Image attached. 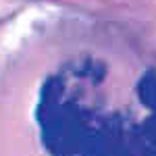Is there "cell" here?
<instances>
[{
    "mask_svg": "<svg viewBox=\"0 0 156 156\" xmlns=\"http://www.w3.org/2000/svg\"><path fill=\"white\" fill-rule=\"evenodd\" d=\"M102 115L85 106L65 77H48L36 108L40 137L50 156H81Z\"/></svg>",
    "mask_w": 156,
    "mask_h": 156,
    "instance_id": "1",
    "label": "cell"
},
{
    "mask_svg": "<svg viewBox=\"0 0 156 156\" xmlns=\"http://www.w3.org/2000/svg\"><path fill=\"white\" fill-rule=\"evenodd\" d=\"M81 156H142L135 125L121 115H102Z\"/></svg>",
    "mask_w": 156,
    "mask_h": 156,
    "instance_id": "2",
    "label": "cell"
},
{
    "mask_svg": "<svg viewBox=\"0 0 156 156\" xmlns=\"http://www.w3.org/2000/svg\"><path fill=\"white\" fill-rule=\"evenodd\" d=\"M135 142L142 156H156V108L150 110L140 125H135Z\"/></svg>",
    "mask_w": 156,
    "mask_h": 156,
    "instance_id": "3",
    "label": "cell"
},
{
    "mask_svg": "<svg viewBox=\"0 0 156 156\" xmlns=\"http://www.w3.org/2000/svg\"><path fill=\"white\" fill-rule=\"evenodd\" d=\"M137 98L150 110L156 108V69H148L137 81Z\"/></svg>",
    "mask_w": 156,
    "mask_h": 156,
    "instance_id": "4",
    "label": "cell"
}]
</instances>
